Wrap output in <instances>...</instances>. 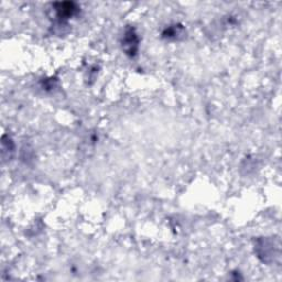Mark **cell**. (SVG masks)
<instances>
[{"instance_id": "6da1fadb", "label": "cell", "mask_w": 282, "mask_h": 282, "mask_svg": "<svg viewBox=\"0 0 282 282\" xmlns=\"http://www.w3.org/2000/svg\"><path fill=\"white\" fill-rule=\"evenodd\" d=\"M123 49L127 55L135 56L139 47V39L134 28H128L123 38Z\"/></svg>"}, {"instance_id": "7a4b0ae2", "label": "cell", "mask_w": 282, "mask_h": 282, "mask_svg": "<svg viewBox=\"0 0 282 282\" xmlns=\"http://www.w3.org/2000/svg\"><path fill=\"white\" fill-rule=\"evenodd\" d=\"M55 11L60 19H69L75 15L77 7L73 2H60L55 5Z\"/></svg>"}, {"instance_id": "3957f363", "label": "cell", "mask_w": 282, "mask_h": 282, "mask_svg": "<svg viewBox=\"0 0 282 282\" xmlns=\"http://www.w3.org/2000/svg\"><path fill=\"white\" fill-rule=\"evenodd\" d=\"M182 31H183V29H182V27H180V26L169 27L164 30L163 36L164 38H168V39H176L177 36L182 35Z\"/></svg>"}]
</instances>
